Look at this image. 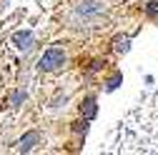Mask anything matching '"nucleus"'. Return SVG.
Wrapping results in <instances>:
<instances>
[{"instance_id": "f257e3e1", "label": "nucleus", "mask_w": 158, "mask_h": 155, "mask_svg": "<svg viewBox=\"0 0 158 155\" xmlns=\"http://www.w3.org/2000/svg\"><path fill=\"white\" fill-rule=\"evenodd\" d=\"M108 150L158 155V88L143 93L138 105L118 123Z\"/></svg>"}, {"instance_id": "f03ea898", "label": "nucleus", "mask_w": 158, "mask_h": 155, "mask_svg": "<svg viewBox=\"0 0 158 155\" xmlns=\"http://www.w3.org/2000/svg\"><path fill=\"white\" fill-rule=\"evenodd\" d=\"M65 63V53L60 48H50L43 58H40V68L43 70H55V68H60Z\"/></svg>"}, {"instance_id": "7ed1b4c3", "label": "nucleus", "mask_w": 158, "mask_h": 155, "mask_svg": "<svg viewBox=\"0 0 158 155\" xmlns=\"http://www.w3.org/2000/svg\"><path fill=\"white\" fill-rule=\"evenodd\" d=\"M35 140H38V133H28L25 138L20 140V150H30V148L35 145Z\"/></svg>"}, {"instance_id": "20e7f679", "label": "nucleus", "mask_w": 158, "mask_h": 155, "mask_svg": "<svg viewBox=\"0 0 158 155\" xmlns=\"http://www.w3.org/2000/svg\"><path fill=\"white\" fill-rule=\"evenodd\" d=\"M15 43H20V48H28L30 35H28V33H25V35H15Z\"/></svg>"}, {"instance_id": "39448f33", "label": "nucleus", "mask_w": 158, "mask_h": 155, "mask_svg": "<svg viewBox=\"0 0 158 155\" xmlns=\"http://www.w3.org/2000/svg\"><path fill=\"white\" fill-rule=\"evenodd\" d=\"M148 15H151V18H156V15H158V0H153V3L148 5Z\"/></svg>"}, {"instance_id": "423d86ee", "label": "nucleus", "mask_w": 158, "mask_h": 155, "mask_svg": "<svg viewBox=\"0 0 158 155\" xmlns=\"http://www.w3.org/2000/svg\"><path fill=\"white\" fill-rule=\"evenodd\" d=\"M93 113H95V103H93V100H88V103H85V115L90 118Z\"/></svg>"}]
</instances>
